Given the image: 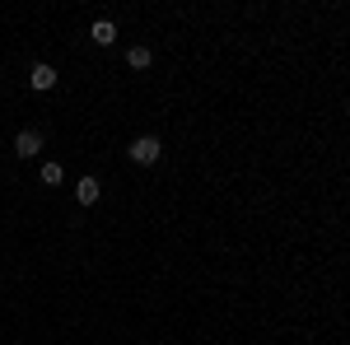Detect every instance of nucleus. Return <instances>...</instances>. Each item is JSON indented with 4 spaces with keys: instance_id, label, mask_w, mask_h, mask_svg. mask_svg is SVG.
I'll use <instances>...</instances> for the list:
<instances>
[{
    "instance_id": "423d86ee",
    "label": "nucleus",
    "mask_w": 350,
    "mask_h": 345,
    "mask_svg": "<svg viewBox=\"0 0 350 345\" xmlns=\"http://www.w3.org/2000/svg\"><path fill=\"white\" fill-rule=\"evenodd\" d=\"M94 42H98V47H112V42H117V24L98 19V24H94Z\"/></svg>"
},
{
    "instance_id": "39448f33",
    "label": "nucleus",
    "mask_w": 350,
    "mask_h": 345,
    "mask_svg": "<svg viewBox=\"0 0 350 345\" xmlns=\"http://www.w3.org/2000/svg\"><path fill=\"white\" fill-rule=\"evenodd\" d=\"M126 66H131V70H150V66H154V52H150V47H131V52H126Z\"/></svg>"
},
{
    "instance_id": "20e7f679",
    "label": "nucleus",
    "mask_w": 350,
    "mask_h": 345,
    "mask_svg": "<svg viewBox=\"0 0 350 345\" xmlns=\"http://www.w3.org/2000/svg\"><path fill=\"white\" fill-rule=\"evenodd\" d=\"M98 196H103V182H98V178H80V182H75V201H80V206H94Z\"/></svg>"
},
{
    "instance_id": "f03ea898",
    "label": "nucleus",
    "mask_w": 350,
    "mask_h": 345,
    "mask_svg": "<svg viewBox=\"0 0 350 345\" xmlns=\"http://www.w3.org/2000/svg\"><path fill=\"white\" fill-rule=\"evenodd\" d=\"M14 154L19 159H38L42 154V131H19L14 135Z\"/></svg>"
},
{
    "instance_id": "0eeeda50",
    "label": "nucleus",
    "mask_w": 350,
    "mask_h": 345,
    "mask_svg": "<svg viewBox=\"0 0 350 345\" xmlns=\"http://www.w3.org/2000/svg\"><path fill=\"white\" fill-rule=\"evenodd\" d=\"M61 178H66V173H61V163H42V182H47V187H56Z\"/></svg>"
},
{
    "instance_id": "7ed1b4c3",
    "label": "nucleus",
    "mask_w": 350,
    "mask_h": 345,
    "mask_svg": "<svg viewBox=\"0 0 350 345\" xmlns=\"http://www.w3.org/2000/svg\"><path fill=\"white\" fill-rule=\"evenodd\" d=\"M28 84H33L38 94H47V89H56V70L47 66V61H38V66L28 70Z\"/></svg>"
},
{
    "instance_id": "f257e3e1",
    "label": "nucleus",
    "mask_w": 350,
    "mask_h": 345,
    "mask_svg": "<svg viewBox=\"0 0 350 345\" xmlns=\"http://www.w3.org/2000/svg\"><path fill=\"white\" fill-rule=\"evenodd\" d=\"M126 154H131V163H145V168H150V163H159L163 145L154 140V135H135V140H131V150H126Z\"/></svg>"
}]
</instances>
